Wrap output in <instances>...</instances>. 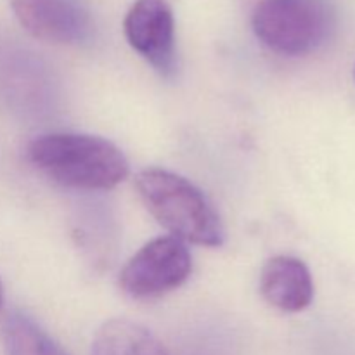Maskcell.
I'll return each mask as SVG.
<instances>
[{
	"mask_svg": "<svg viewBox=\"0 0 355 355\" xmlns=\"http://www.w3.org/2000/svg\"><path fill=\"white\" fill-rule=\"evenodd\" d=\"M90 355H170V352L139 322L111 319L97 329Z\"/></svg>",
	"mask_w": 355,
	"mask_h": 355,
	"instance_id": "cell-8",
	"label": "cell"
},
{
	"mask_svg": "<svg viewBox=\"0 0 355 355\" xmlns=\"http://www.w3.org/2000/svg\"><path fill=\"white\" fill-rule=\"evenodd\" d=\"M135 187L149 214L172 236L200 246H222L225 229L208 198L184 177L163 168H146Z\"/></svg>",
	"mask_w": 355,
	"mask_h": 355,
	"instance_id": "cell-2",
	"label": "cell"
},
{
	"mask_svg": "<svg viewBox=\"0 0 355 355\" xmlns=\"http://www.w3.org/2000/svg\"><path fill=\"white\" fill-rule=\"evenodd\" d=\"M26 158L55 184L82 191H107L128 177L130 166L118 146L89 134L52 132L31 139Z\"/></svg>",
	"mask_w": 355,
	"mask_h": 355,
	"instance_id": "cell-1",
	"label": "cell"
},
{
	"mask_svg": "<svg viewBox=\"0 0 355 355\" xmlns=\"http://www.w3.org/2000/svg\"><path fill=\"white\" fill-rule=\"evenodd\" d=\"M260 293L267 304L283 312L305 311L314 298L311 270L300 259L274 257L260 272Z\"/></svg>",
	"mask_w": 355,
	"mask_h": 355,
	"instance_id": "cell-7",
	"label": "cell"
},
{
	"mask_svg": "<svg viewBox=\"0 0 355 355\" xmlns=\"http://www.w3.org/2000/svg\"><path fill=\"white\" fill-rule=\"evenodd\" d=\"M252 28L272 52L300 58L319 51L333 37L336 9L331 0H260Z\"/></svg>",
	"mask_w": 355,
	"mask_h": 355,
	"instance_id": "cell-3",
	"label": "cell"
},
{
	"mask_svg": "<svg viewBox=\"0 0 355 355\" xmlns=\"http://www.w3.org/2000/svg\"><path fill=\"white\" fill-rule=\"evenodd\" d=\"M2 338L7 355H68L47 331L21 312L7 315Z\"/></svg>",
	"mask_w": 355,
	"mask_h": 355,
	"instance_id": "cell-9",
	"label": "cell"
},
{
	"mask_svg": "<svg viewBox=\"0 0 355 355\" xmlns=\"http://www.w3.org/2000/svg\"><path fill=\"white\" fill-rule=\"evenodd\" d=\"M189 248L175 236H162L142 246L120 274V286L137 300L162 297L182 286L191 276Z\"/></svg>",
	"mask_w": 355,
	"mask_h": 355,
	"instance_id": "cell-4",
	"label": "cell"
},
{
	"mask_svg": "<svg viewBox=\"0 0 355 355\" xmlns=\"http://www.w3.org/2000/svg\"><path fill=\"white\" fill-rule=\"evenodd\" d=\"M21 26L38 40L85 45L92 40L94 17L82 0H9Z\"/></svg>",
	"mask_w": 355,
	"mask_h": 355,
	"instance_id": "cell-6",
	"label": "cell"
},
{
	"mask_svg": "<svg viewBox=\"0 0 355 355\" xmlns=\"http://www.w3.org/2000/svg\"><path fill=\"white\" fill-rule=\"evenodd\" d=\"M123 30L132 49L159 75H175V19L168 0H135L125 16Z\"/></svg>",
	"mask_w": 355,
	"mask_h": 355,
	"instance_id": "cell-5",
	"label": "cell"
},
{
	"mask_svg": "<svg viewBox=\"0 0 355 355\" xmlns=\"http://www.w3.org/2000/svg\"><path fill=\"white\" fill-rule=\"evenodd\" d=\"M2 300H3V295H2V284H0V307H2Z\"/></svg>",
	"mask_w": 355,
	"mask_h": 355,
	"instance_id": "cell-10",
	"label": "cell"
}]
</instances>
